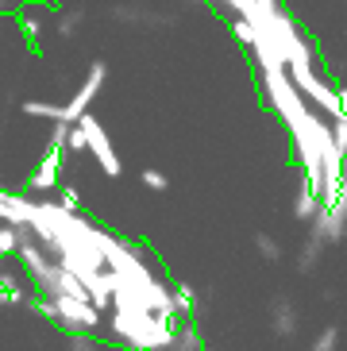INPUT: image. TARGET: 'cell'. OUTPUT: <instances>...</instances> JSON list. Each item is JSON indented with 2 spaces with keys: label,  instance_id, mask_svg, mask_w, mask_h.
<instances>
[{
  "label": "cell",
  "instance_id": "cell-1",
  "mask_svg": "<svg viewBox=\"0 0 347 351\" xmlns=\"http://www.w3.org/2000/svg\"><path fill=\"white\" fill-rule=\"evenodd\" d=\"M108 328L128 348L139 351H174V340H178V320L154 317V313H112Z\"/></svg>",
  "mask_w": 347,
  "mask_h": 351
},
{
  "label": "cell",
  "instance_id": "cell-2",
  "mask_svg": "<svg viewBox=\"0 0 347 351\" xmlns=\"http://www.w3.org/2000/svg\"><path fill=\"white\" fill-rule=\"evenodd\" d=\"M51 305L58 309V324H66L70 332H93L101 328V309H93L89 301H73L66 298V293H58V298H51Z\"/></svg>",
  "mask_w": 347,
  "mask_h": 351
},
{
  "label": "cell",
  "instance_id": "cell-3",
  "mask_svg": "<svg viewBox=\"0 0 347 351\" xmlns=\"http://www.w3.org/2000/svg\"><path fill=\"white\" fill-rule=\"evenodd\" d=\"M297 328H301L297 305L289 298H278L274 305H270V332H274L278 340H289V336H297Z\"/></svg>",
  "mask_w": 347,
  "mask_h": 351
},
{
  "label": "cell",
  "instance_id": "cell-4",
  "mask_svg": "<svg viewBox=\"0 0 347 351\" xmlns=\"http://www.w3.org/2000/svg\"><path fill=\"white\" fill-rule=\"evenodd\" d=\"M320 213V193L309 182H301V189H297V201H294V217L301 220V224H313Z\"/></svg>",
  "mask_w": 347,
  "mask_h": 351
},
{
  "label": "cell",
  "instance_id": "cell-5",
  "mask_svg": "<svg viewBox=\"0 0 347 351\" xmlns=\"http://www.w3.org/2000/svg\"><path fill=\"white\" fill-rule=\"evenodd\" d=\"M320 255H324V243H320L317 236H309L305 243H301V251H297V270H301V274H313Z\"/></svg>",
  "mask_w": 347,
  "mask_h": 351
},
{
  "label": "cell",
  "instance_id": "cell-6",
  "mask_svg": "<svg viewBox=\"0 0 347 351\" xmlns=\"http://www.w3.org/2000/svg\"><path fill=\"white\" fill-rule=\"evenodd\" d=\"M170 293H174V313H178V317H193V313H197V293H193V286L174 282Z\"/></svg>",
  "mask_w": 347,
  "mask_h": 351
},
{
  "label": "cell",
  "instance_id": "cell-7",
  "mask_svg": "<svg viewBox=\"0 0 347 351\" xmlns=\"http://www.w3.org/2000/svg\"><path fill=\"white\" fill-rule=\"evenodd\" d=\"M174 351H204V340L193 324H182L178 328V340H174Z\"/></svg>",
  "mask_w": 347,
  "mask_h": 351
},
{
  "label": "cell",
  "instance_id": "cell-8",
  "mask_svg": "<svg viewBox=\"0 0 347 351\" xmlns=\"http://www.w3.org/2000/svg\"><path fill=\"white\" fill-rule=\"evenodd\" d=\"M309 351H339V324H328L317 332V340L309 343Z\"/></svg>",
  "mask_w": 347,
  "mask_h": 351
},
{
  "label": "cell",
  "instance_id": "cell-9",
  "mask_svg": "<svg viewBox=\"0 0 347 351\" xmlns=\"http://www.w3.org/2000/svg\"><path fill=\"white\" fill-rule=\"evenodd\" d=\"M255 247H259V255H263L266 263H278V258H282L278 239H274V236H266V232H259V236H255Z\"/></svg>",
  "mask_w": 347,
  "mask_h": 351
},
{
  "label": "cell",
  "instance_id": "cell-10",
  "mask_svg": "<svg viewBox=\"0 0 347 351\" xmlns=\"http://www.w3.org/2000/svg\"><path fill=\"white\" fill-rule=\"evenodd\" d=\"M66 351H101V348H97V340H93V332H70Z\"/></svg>",
  "mask_w": 347,
  "mask_h": 351
},
{
  "label": "cell",
  "instance_id": "cell-11",
  "mask_svg": "<svg viewBox=\"0 0 347 351\" xmlns=\"http://www.w3.org/2000/svg\"><path fill=\"white\" fill-rule=\"evenodd\" d=\"M12 251H20V239L12 228H0V255H12Z\"/></svg>",
  "mask_w": 347,
  "mask_h": 351
},
{
  "label": "cell",
  "instance_id": "cell-12",
  "mask_svg": "<svg viewBox=\"0 0 347 351\" xmlns=\"http://www.w3.org/2000/svg\"><path fill=\"white\" fill-rule=\"evenodd\" d=\"M143 186L154 189V193H163V189H166V174H163V170H143Z\"/></svg>",
  "mask_w": 347,
  "mask_h": 351
},
{
  "label": "cell",
  "instance_id": "cell-13",
  "mask_svg": "<svg viewBox=\"0 0 347 351\" xmlns=\"http://www.w3.org/2000/svg\"><path fill=\"white\" fill-rule=\"evenodd\" d=\"M77 205H82V201H77V193H73V189H62V208H66V213H73Z\"/></svg>",
  "mask_w": 347,
  "mask_h": 351
},
{
  "label": "cell",
  "instance_id": "cell-14",
  "mask_svg": "<svg viewBox=\"0 0 347 351\" xmlns=\"http://www.w3.org/2000/svg\"><path fill=\"white\" fill-rule=\"evenodd\" d=\"M128 351H139V348H128Z\"/></svg>",
  "mask_w": 347,
  "mask_h": 351
},
{
  "label": "cell",
  "instance_id": "cell-15",
  "mask_svg": "<svg viewBox=\"0 0 347 351\" xmlns=\"http://www.w3.org/2000/svg\"><path fill=\"white\" fill-rule=\"evenodd\" d=\"M204 351H208V348H204Z\"/></svg>",
  "mask_w": 347,
  "mask_h": 351
}]
</instances>
